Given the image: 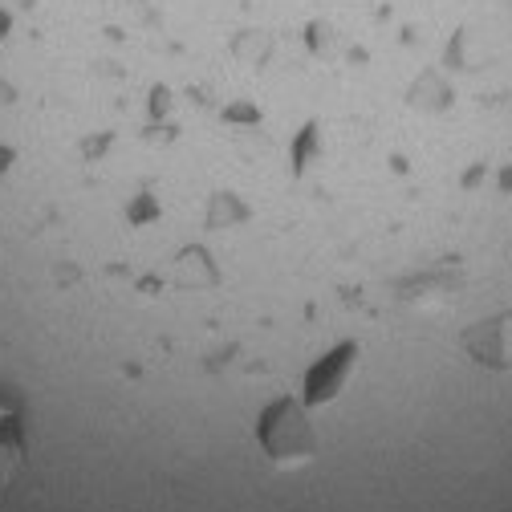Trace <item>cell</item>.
Returning <instances> with one entry per match:
<instances>
[{"label": "cell", "mask_w": 512, "mask_h": 512, "mask_svg": "<svg viewBox=\"0 0 512 512\" xmlns=\"http://www.w3.org/2000/svg\"><path fill=\"white\" fill-rule=\"evenodd\" d=\"M261 439H265V452H269L273 460H281V464H297V460H305V456L313 452V427H309L305 411H301L293 399L277 403V407L265 415Z\"/></svg>", "instance_id": "1"}, {"label": "cell", "mask_w": 512, "mask_h": 512, "mask_svg": "<svg viewBox=\"0 0 512 512\" xmlns=\"http://www.w3.org/2000/svg\"><path fill=\"white\" fill-rule=\"evenodd\" d=\"M468 354L472 358H484L500 370H512V317H500V322H488V326H476L468 334Z\"/></svg>", "instance_id": "2"}]
</instances>
